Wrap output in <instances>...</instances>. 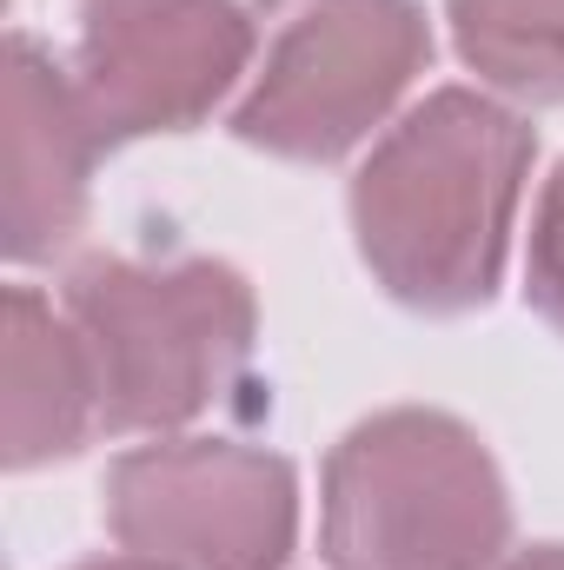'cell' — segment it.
I'll return each instance as SVG.
<instances>
[{"instance_id": "6", "label": "cell", "mask_w": 564, "mask_h": 570, "mask_svg": "<svg viewBox=\"0 0 564 570\" xmlns=\"http://www.w3.org/2000/svg\"><path fill=\"white\" fill-rule=\"evenodd\" d=\"M260 53L240 0H87L74 47V94L100 140H146L200 127Z\"/></svg>"}, {"instance_id": "5", "label": "cell", "mask_w": 564, "mask_h": 570, "mask_svg": "<svg viewBox=\"0 0 564 570\" xmlns=\"http://www.w3.org/2000/svg\"><path fill=\"white\" fill-rule=\"evenodd\" d=\"M107 531L159 570H280L299 531V484L273 451L179 438L107 471Z\"/></svg>"}, {"instance_id": "11", "label": "cell", "mask_w": 564, "mask_h": 570, "mask_svg": "<svg viewBox=\"0 0 564 570\" xmlns=\"http://www.w3.org/2000/svg\"><path fill=\"white\" fill-rule=\"evenodd\" d=\"M505 570H564V544H538V551H525V558H512Z\"/></svg>"}, {"instance_id": "1", "label": "cell", "mask_w": 564, "mask_h": 570, "mask_svg": "<svg viewBox=\"0 0 564 570\" xmlns=\"http://www.w3.org/2000/svg\"><path fill=\"white\" fill-rule=\"evenodd\" d=\"M538 134L465 87L412 107L352 179V233L399 305L471 312L498 292Z\"/></svg>"}, {"instance_id": "3", "label": "cell", "mask_w": 564, "mask_h": 570, "mask_svg": "<svg viewBox=\"0 0 564 570\" xmlns=\"http://www.w3.org/2000/svg\"><path fill=\"white\" fill-rule=\"evenodd\" d=\"M505 538V478L445 412H379L325 458L319 544L332 570H492Z\"/></svg>"}, {"instance_id": "7", "label": "cell", "mask_w": 564, "mask_h": 570, "mask_svg": "<svg viewBox=\"0 0 564 570\" xmlns=\"http://www.w3.org/2000/svg\"><path fill=\"white\" fill-rule=\"evenodd\" d=\"M100 127L27 33L7 40V259L33 266L74 246L87 226V186L100 159Z\"/></svg>"}, {"instance_id": "8", "label": "cell", "mask_w": 564, "mask_h": 570, "mask_svg": "<svg viewBox=\"0 0 564 570\" xmlns=\"http://www.w3.org/2000/svg\"><path fill=\"white\" fill-rule=\"evenodd\" d=\"M94 431H100V399L80 332L33 285H13L7 292V464L33 471L47 458L80 451Z\"/></svg>"}, {"instance_id": "9", "label": "cell", "mask_w": 564, "mask_h": 570, "mask_svg": "<svg viewBox=\"0 0 564 570\" xmlns=\"http://www.w3.org/2000/svg\"><path fill=\"white\" fill-rule=\"evenodd\" d=\"M465 67L518 100H564V0H451Z\"/></svg>"}, {"instance_id": "2", "label": "cell", "mask_w": 564, "mask_h": 570, "mask_svg": "<svg viewBox=\"0 0 564 570\" xmlns=\"http://www.w3.org/2000/svg\"><path fill=\"white\" fill-rule=\"evenodd\" d=\"M100 431H173L233 392L253 352V292L220 259H87L60 285Z\"/></svg>"}, {"instance_id": "4", "label": "cell", "mask_w": 564, "mask_h": 570, "mask_svg": "<svg viewBox=\"0 0 564 570\" xmlns=\"http://www.w3.org/2000/svg\"><path fill=\"white\" fill-rule=\"evenodd\" d=\"M260 53L233 134L325 166L366 140L431 53L412 0H253Z\"/></svg>"}, {"instance_id": "12", "label": "cell", "mask_w": 564, "mask_h": 570, "mask_svg": "<svg viewBox=\"0 0 564 570\" xmlns=\"http://www.w3.org/2000/svg\"><path fill=\"white\" fill-rule=\"evenodd\" d=\"M74 570H159V564H146V558L127 551V558H100V564H74Z\"/></svg>"}, {"instance_id": "10", "label": "cell", "mask_w": 564, "mask_h": 570, "mask_svg": "<svg viewBox=\"0 0 564 570\" xmlns=\"http://www.w3.org/2000/svg\"><path fill=\"white\" fill-rule=\"evenodd\" d=\"M525 298L564 332V159L538 193V219H532V259H525Z\"/></svg>"}]
</instances>
